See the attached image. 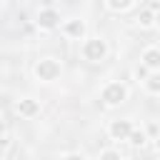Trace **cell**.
Segmentation results:
<instances>
[{"label":"cell","instance_id":"cell-1","mask_svg":"<svg viewBox=\"0 0 160 160\" xmlns=\"http://www.w3.org/2000/svg\"><path fill=\"white\" fill-rule=\"evenodd\" d=\"M32 75H35L38 82L52 85V82L60 80V75H62V60H58V58H52V55H45V58H40V60H35Z\"/></svg>","mask_w":160,"mask_h":160},{"label":"cell","instance_id":"cell-2","mask_svg":"<svg viewBox=\"0 0 160 160\" xmlns=\"http://www.w3.org/2000/svg\"><path fill=\"white\" fill-rule=\"evenodd\" d=\"M108 55H110V45L100 35H90L85 42H80V58L88 60V62H92V65L108 60Z\"/></svg>","mask_w":160,"mask_h":160},{"label":"cell","instance_id":"cell-3","mask_svg":"<svg viewBox=\"0 0 160 160\" xmlns=\"http://www.w3.org/2000/svg\"><path fill=\"white\" fill-rule=\"evenodd\" d=\"M62 15H60V8L58 5H40L38 8V12H35V28L40 30V32H55V30H60L62 28Z\"/></svg>","mask_w":160,"mask_h":160},{"label":"cell","instance_id":"cell-4","mask_svg":"<svg viewBox=\"0 0 160 160\" xmlns=\"http://www.w3.org/2000/svg\"><path fill=\"white\" fill-rule=\"evenodd\" d=\"M128 98H130V88H128L122 80H110V82H105L102 90H100V100H102L105 108H118V105H122Z\"/></svg>","mask_w":160,"mask_h":160},{"label":"cell","instance_id":"cell-5","mask_svg":"<svg viewBox=\"0 0 160 160\" xmlns=\"http://www.w3.org/2000/svg\"><path fill=\"white\" fill-rule=\"evenodd\" d=\"M60 32H62V38L75 40V42H85V40L90 38V35H88V20H85V18H78V15L65 18Z\"/></svg>","mask_w":160,"mask_h":160},{"label":"cell","instance_id":"cell-6","mask_svg":"<svg viewBox=\"0 0 160 160\" xmlns=\"http://www.w3.org/2000/svg\"><path fill=\"white\" fill-rule=\"evenodd\" d=\"M132 132H135V125L128 118H115V120L108 122V138L115 140V142H130Z\"/></svg>","mask_w":160,"mask_h":160},{"label":"cell","instance_id":"cell-7","mask_svg":"<svg viewBox=\"0 0 160 160\" xmlns=\"http://www.w3.org/2000/svg\"><path fill=\"white\" fill-rule=\"evenodd\" d=\"M40 110H42V105H40V100H35L32 95H22V98L15 100V112H18V118H22V120L38 118Z\"/></svg>","mask_w":160,"mask_h":160},{"label":"cell","instance_id":"cell-8","mask_svg":"<svg viewBox=\"0 0 160 160\" xmlns=\"http://www.w3.org/2000/svg\"><path fill=\"white\" fill-rule=\"evenodd\" d=\"M140 62L150 72H160V45H148L140 52Z\"/></svg>","mask_w":160,"mask_h":160},{"label":"cell","instance_id":"cell-9","mask_svg":"<svg viewBox=\"0 0 160 160\" xmlns=\"http://www.w3.org/2000/svg\"><path fill=\"white\" fill-rule=\"evenodd\" d=\"M105 10H110L115 15H125V12H132V10L138 12L140 5L135 0H105Z\"/></svg>","mask_w":160,"mask_h":160},{"label":"cell","instance_id":"cell-10","mask_svg":"<svg viewBox=\"0 0 160 160\" xmlns=\"http://www.w3.org/2000/svg\"><path fill=\"white\" fill-rule=\"evenodd\" d=\"M135 25L140 30H152L155 28V12L148 5H140V10L135 12Z\"/></svg>","mask_w":160,"mask_h":160},{"label":"cell","instance_id":"cell-11","mask_svg":"<svg viewBox=\"0 0 160 160\" xmlns=\"http://www.w3.org/2000/svg\"><path fill=\"white\" fill-rule=\"evenodd\" d=\"M142 90L148 95H160V72H152L145 82H142Z\"/></svg>","mask_w":160,"mask_h":160},{"label":"cell","instance_id":"cell-12","mask_svg":"<svg viewBox=\"0 0 160 160\" xmlns=\"http://www.w3.org/2000/svg\"><path fill=\"white\" fill-rule=\"evenodd\" d=\"M148 140H150V138H148V132H145L142 128H135V132L130 135V145H132V148H142Z\"/></svg>","mask_w":160,"mask_h":160},{"label":"cell","instance_id":"cell-13","mask_svg":"<svg viewBox=\"0 0 160 160\" xmlns=\"http://www.w3.org/2000/svg\"><path fill=\"white\" fill-rule=\"evenodd\" d=\"M98 160H122V155H120V150H115V148H102V150L98 152Z\"/></svg>","mask_w":160,"mask_h":160},{"label":"cell","instance_id":"cell-14","mask_svg":"<svg viewBox=\"0 0 160 160\" xmlns=\"http://www.w3.org/2000/svg\"><path fill=\"white\" fill-rule=\"evenodd\" d=\"M132 75H135V80L145 82V80H148V78H150L152 72H150V70H148V68H145L142 62H138V65H135V70H132Z\"/></svg>","mask_w":160,"mask_h":160},{"label":"cell","instance_id":"cell-15","mask_svg":"<svg viewBox=\"0 0 160 160\" xmlns=\"http://www.w3.org/2000/svg\"><path fill=\"white\" fill-rule=\"evenodd\" d=\"M10 145H12V138H10L8 128H5V130H2V152H0L2 160H8V155H10Z\"/></svg>","mask_w":160,"mask_h":160},{"label":"cell","instance_id":"cell-16","mask_svg":"<svg viewBox=\"0 0 160 160\" xmlns=\"http://www.w3.org/2000/svg\"><path fill=\"white\" fill-rule=\"evenodd\" d=\"M148 8L155 12V30H160V2H150Z\"/></svg>","mask_w":160,"mask_h":160},{"label":"cell","instance_id":"cell-17","mask_svg":"<svg viewBox=\"0 0 160 160\" xmlns=\"http://www.w3.org/2000/svg\"><path fill=\"white\" fill-rule=\"evenodd\" d=\"M60 160H88L82 152H65V155H60Z\"/></svg>","mask_w":160,"mask_h":160},{"label":"cell","instance_id":"cell-18","mask_svg":"<svg viewBox=\"0 0 160 160\" xmlns=\"http://www.w3.org/2000/svg\"><path fill=\"white\" fill-rule=\"evenodd\" d=\"M152 145H155V152H158V155H160V135H158V138H155V140H152Z\"/></svg>","mask_w":160,"mask_h":160}]
</instances>
